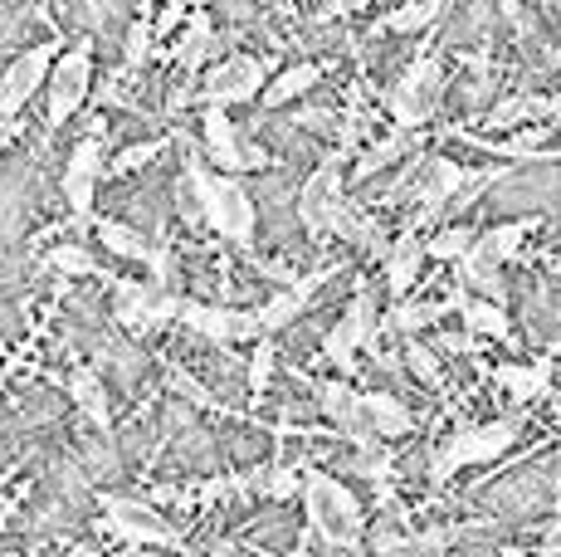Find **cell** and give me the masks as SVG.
<instances>
[{
  "label": "cell",
  "mask_w": 561,
  "mask_h": 557,
  "mask_svg": "<svg viewBox=\"0 0 561 557\" xmlns=\"http://www.w3.org/2000/svg\"><path fill=\"white\" fill-rule=\"evenodd\" d=\"M439 93H445V69H439V59L435 55H415L405 64L401 79H396V89L386 93V109H391L396 127L420 133V127L435 117Z\"/></svg>",
  "instance_id": "1"
},
{
  "label": "cell",
  "mask_w": 561,
  "mask_h": 557,
  "mask_svg": "<svg viewBox=\"0 0 561 557\" xmlns=\"http://www.w3.org/2000/svg\"><path fill=\"white\" fill-rule=\"evenodd\" d=\"M49 109H45V127H64L73 113L89 103V83H93V39L69 45L49 69Z\"/></svg>",
  "instance_id": "2"
},
{
  "label": "cell",
  "mask_w": 561,
  "mask_h": 557,
  "mask_svg": "<svg viewBox=\"0 0 561 557\" xmlns=\"http://www.w3.org/2000/svg\"><path fill=\"white\" fill-rule=\"evenodd\" d=\"M308 513H312V523L322 528V538L337 543V548L357 553V543H362V509H357V499L337 485V479H328V475H312L308 479Z\"/></svg>",
  "instance_id": "3"
},
{
  "label": "cell",
  "mask_w": 561,
  "mask_h": 557,
  "mask_svg": "<svg viewBox=\"0 0 561 557\" xmlns=\"http://www.w3.org/2000/svg\"><path fill=\"white\" fill-rule=\"evenodd\" d=\"M268 79H274V59L268 55H230L205 73V103H215V109L254 103Z\"/></svg>",
  "instance_id": "4"
},
{
  "label": "cell",
  "mask_w": 561,
  "mask_h": 557,
  "mask_svg": "<svg viewBox=\"0 0 561 557\" xmlns=\"http://www.w3.org/2000/svg\"><path fill=\"white\" fill-rule=\"evenodd\" d=\"M342 162H347V147H337V152L322 157L318 171H308L304 191H298V220H304V230L312 235V240H318V235H328V211L347 196Z\"/></svg>",
  "instance_id": "5"
},
{
  "label": "cell",
  "mask_w": 561,
  "mask_h": 557,
  "mask_svg": "<svg viewBox=\"0 0 561 557\" xmlns=\"http://www.w3.org/2000/svg\"><path fill=\"white\" fill-rule=\"evenodd\" d=\"M513 435H517V421H493V425H479V431H463V435H455V441L435 455L430 475H435V485H445L459 465H483V459H499L503 450L513 445Z\"/></svg>",
  "instance_id": "6"
},
{
  "label": "cell",
  "mask_w": 561,
  "mask_h": 557,
  "mask_svg": "<svg viewBox=\"0 0 561 557\" xmlns=\"http://www.w3.org/2000/svg\"><path fill=\"white\" fill-rule=\"evenodd\" d=\"M54 59H59V39H49V45H35L25 49L20 59H10L5 79H0V123H10V117H20L30 99H35L39 89H45Z\"/></svg>",
  "instance_id": "7"
},
{
  "label": "cell",
  "mask_w": 561,
  "mask_h": 557,
  "mask_svg": "<svg viewBox=\"0 0 561 557\" xmlns=\"http://www.w3.org/2000/svg\"><path fill=\"white\" fill-rule=\"evenodd\" d=\"M176 308H181V298L157 284H113V314L133 333H152V328L171 323Z\"/></svg>",
  "instance_id": "8"
},
{
  "label": "cell",
  "mask_w": 561,
  "mask_h": 557,
  "mask_svg": "<svg viewBox=\"0 0 561 557\" xmlns=\"http://www.w3.org/2000/svg\"><path fill=\"white\" fill-rule=\"evenodd\" d=\"M205 220H210L215 235H225L230 245L250 250V245H254L259 211H254V201H250V191H244L240 177H215V211H210Z\"/></svg>",
  "instance_id": "9"
},
{
  "label": "cell",
  "mask_w": 561,
  "mask_h": 557,
  "mask_svg": "<svg viewBox=\"0 0 561 557\" xmlns=\"http://www.w3.org/2000/svg\"><path fill=\"white\" fill-rule=\"evenodd\" d=\"M176 318L191 328V333H201L205 342H254L264 338L259 333V318L244 314V308H225V304H186L181 298Z\"/></svg>",
  "instance_id": "10"
},
{
  "label": "cell",
  "mask_w": 561,
  "mask_h": 557,
  "mask_svg": "<svg viewBox=\"0 0 561 557\" xmlns=\"http://www.w3.org/2000/svg\"><path fill=\"white\" fill-rule=\"evenodd\" d=\"M103 513H107V523H113L117 538H127V543H157V548H171V543H181L176 528H171L167 519H157V513L147 509L142 499L107 495L103 499Z\"/></svg>",
  "instance_id": "11"
},
{
  "label": "cell",
  "mask_w": 561,
  "mask_h": 557,
  "mask_svg": "<svg viewBox=\"0 0 561 557\" xmlns=\"http://www.w3.org/2000/svg\"><path fill=\"white\" fill-rule=\"evenodd\" d=\"M201 137H205V157H210L225 177H240V171H244V143H240V133H234V123H230V109L205 103Z\"/></svg>",
  "instance_id": "12"
},
{
  "label": "cell",
  "mask_w": 561,
  "mask_h": 557,
  "mask_svg": "<svg viewBox=\"0 0 561 557\" xmlns=\"http://www.w3.org/2000/svg\"><path fill=\"white\" fill-rule=\"evenodd\" d=\"M455 274H459V288H479V294L493 298V304H503V298H508V284H503V264L493 260V254L483 250L479 240L469 245V254H459V260H455Z\"/></svg>",
  "instance_id": "13"
},
{
  "label": "cell",
  "mask_w": 561,
  "mask_h": 557,
  "mask_svg": "<svg viewBox=\"0 0 561 557\" xmlns=\"http://www.w3.org/2000/svg\"><path fill=\"white\" fill-rule=\"evenodd\" d=\"M420 270H425V240H420V230L410 225V230L401 235V240L386 250V284H391L396 298H405L410 288H415Z\"/></svg>",
  "instance_id": "14"
},
{
  "label": "cell",
  "mask_w": 561,
  "mask_h": 557,
  "mask_svg": "<svg viewBox=\"0 0 561 557\" xmlns=\"http://www.w3.org/2000/svg\"><path fill=\"white\" fill-rule=\"evenodd\" d=\"M362 411H366V425L376 431V441H401V435L415 431V416H410L405 406L396 401V396H386V391H366Z\"/></svg>",
  "instance_id": "15"
},
{
  "label": "cell",
  "mask_w": 561,
  "mask_h": 557,
  "mask_svg": "<svg viewBox=\"0 0 561 557\" xmlns=\"http://www.w3.org/2000/svg\"><path fill=\"white\" fill-rule=\"evenodd\" d=\"M318 79H322V69L318 64H294V69H278L274 79L264 83V93H259V103L264 109H284V103H294V99H304V93L318 89Z\"/></svg>",
  "instance_id": "16"
},
{
  "label": "cell",
  "mask_w": 561,
  "mask_h": 557,
  "mask_svg": "<svg viewBox=\"0 0 561 557\" xmlns=\"http://www.w3.org/2000/svg\"><path fill=\"white\" fill-rule=\"evenodd\" d=\"M176 64L181 69H201L205 59L215 55V25H210V10H191L186 15V30H181V39H176Z\"/></svg>",
  "instance_id": "17"
},
{
  "label": "cell",
  "mask_w": 561,
  "mask_h": 557,
  "mask_svg": "<svg viewBox=\"0 0 561 557\" xmlns=\"http://www.w3.org/2000/svg\"><path fill=\"white\" fill-rule=\"evenodd\" d=\"M542 225V216H517V220H503V225H493V230H483L479 235V245L493 254L499 264H508L523 254V245H527V235Z\"/></svg>",
  "instance_id": "18"
},
{
  "label": "cell",
  "mask_w": 561,
  "mask_h": 557,
  "mask_svg": "<svg viewBox=\"0 0 561 557\" xmlns=\"http://www.w3.org/2000/svg\"><path fill=\"white\" fill-rule=\"evenodd\" d=\"M420 143V133H405V127H396L391 137H381V143L371 147V152H362V162H357V171H352V181H371L376 171H386L391 162H401V157H410V147Z\"/></svg>",
  "instance_id": "19"
},
{
  "label": "cell",
  "mask_w": 561,
  "mask_h": 557,
  "mask_svg": "<svg viewBox=\"0 0 561 557\" xmlns=\"http://www.w3.org/2000/svg\"><path fill=\"white\" fill-rule=\"evenodd\" d=\"M445 15V0H410V5H396L376 20V30L386 35H415V30H430L435 20Z\"/></svg>",
  "instance_id": "20"
},
{
  "label": "cell",
  "mask_w": 561,
  "mask_h": 557,
  "mask_svg": "<svg viewBox=\"0 0 561 557\" xmlns=\"http://www.w3.org/2000/svg\"><path fill=\"white\" fill-rule=\"evenodd\" d=\"M445 314H449V304H415V298H396V308L381 318V333H405V338H415L420 328L439 323Z\"/></svg>",
  "instance_id": "21"
},
{
  "label": "cell",
  "mask_w": 561,
  "mask_h": 557,
  "mask_svg": "<svg viewBox=\"0 0 561 557\" xmlns=\"http://www.w3.org/2000/svg\"><path fill=\"white\" fill-rule=\"evenodd\" d=\"M463 328L469 333H483V338H499V342H508L513 338V323H508V308L503 304H493V298H463Z\"/></svg>",
  "instance_id": "22"
},
{
  "label": "cell",
  "mask_w": 561,
  "mask_h": 557,
  "mask_svg": "<svg viewBox=\"0 0 561 557\" xmlns=\"http://www.w3.org/2000/svg\"><path fill=\"white\" fill-rule=\"evenodd\" d=\"M69 396L79 401V411L89 416L99 431H107V391H103V382H99V372L93 367H73V377H69Z\"/></svg>",
  "instance_id": "23"
},
{
  "label": "cell",
  "mask_w": 561,
  "mask_h": 557,
  "mask_svg": "<svg viewBox=\"0 0 561 557\" xmlns=\"http://www.w3.org/2000/svg\"><path fill=\"white\" fill-rule=\"evenodd\" d=\"M533 117H547V93H513V99L493 103L489 127L508 133V127H517V123H533Z\"/></svg>",
  "instance_id": "24"
},
{
  "label": "cell",
  "mask_w": 561,
  "mask_h": 557,
  "mask_svg": "<svg viewBox=\"0 0 561 557\" xmlns=\"http://www.w3.org/2000/svg\"><path fill=\"white\" fill-rule=\"evenodd\" d=\"M308 308V298H298L294 288H284V294H268L264 304H259V333H284L288 323H298V314Z\"/></svg>",
  "instance_id": "25"
},
{
  "label": "cell",
  "mask_w": 561,
  "mask_h": 557,
  "mask_svg": "<svg viewBox=\"0 0 561 557\" xmlns=\"http://www.w3.org/2000/svg\"><path fill=\"white\" fill-rule=\"evenodd\" d=\"M493 377H499L517 401H533V396H542L547 382H552V362H533V367H499Z\"/></svg>",
  "instance_id": "26"
},
{
  "label": "cell",
  "mask_w": 561,
  "mask_h": 557,
  "mask_svg": "<svg viewBox=\"0 0 561 557\" xmlns=\"http://www.w3.org/2000/svg\"><path fill=\"white\" fill-rule=\"evenodd\" d=\"M473 240H479V230H473V225H445L439 235H430V240H425V260L455 264L459 254H469Z\"/></svg>",
  "instance_id": "27"
},
{
  "label": "cell",
  "mask_w": 561,
  "mask_h": 557,
  "mask_svg": "<svg viewBox=\"0 0 561 557\" xmlns=\"http://www.w3.org/2000/svg\"><path fill=\"white\" fill-rule=\"evenodd\" d=\"M99 240H103V250L123 254V260H147V254H152L142 230H133V225H123V220H99Z\"/></svg>",
  "instance_id": "28"
},
{
  "label": "cell",
  "mask_w": 561,
  "mask_h": 557,
  "mask_svg": "<svg viewBox=\"0 0 561 557\" xmlns=\"http://www.w3.org/2000/svg\"><path fill=\"white\" fill-rule=\"evenodd\" d=\"M298 538V523L288 513H264L259 523H250V543H264V548H288Z\"/></svg>",
  "instance_id": "29"
},
{
  "label": "cell",
  "mask_w": 561,
  "mask_h": 557,
  "mask_svg": "<svg viewBox=\"0 0 561 557\" xmlns=\"http://www.w3.org/2000/svg\"><path fill=\"white\" fill-rule=\"evenodd\" d=\"M161 147H167V137H147V143H133V147H123V152L107 162V171L113 177H127V171H142L147 162H157L161 157Z\"/></svg>",
  "instance_id": "30"
},
{
  "label": "cell",
  "mask_w": 561,
  "mask_h": 557,
  "mask_svg": "<svg viewBox=\"0 0 561 557\" xmlns=\"http://www.w3.org/2000/svg\"><path fill=\"white\" fill-rule=\"evenodd\" d=\"M49 270H59L69 278H89V274H99V260L83 245H59V250H49Z\"/></svg>",
  "instance_id": "31"
},
{
  "label": "cell",
  "mask_w": 561,
  "mask_h": 557,
  "mask_svg": "<svg viewBox=\"0 0 561 557\" xmlns=\"http://www.w3.org/2000/svg\"><path fill=\"white\" fill-rule=\"evenodd\" d=\"M405 367L415 372V377L425 382L430 391H439V387H445V372H439V357H435V352L425 348V342H415V338L405 342Z\"/></svg>",
  "instance_id": "32"
},
{
  "label": "cell",
  "mask_w": 561,
  "mask_h": 557,
  "mask_svg": "<svg viewBox=\"0 0 561 557\" xmlns=\"http://www.w3.org/2000/svg\"><path fill=\"white\" fill-rule=\"evenodd\" d=\"M147 55H152V20H133L127 25V45H123V59H127V69H142Z\"/></svg>",
  "instance_id": "33"
},
{
  "label": "cell",
  "mask_w": 561,
  "mask_h": 557,
  "mask_svg": "<svg viewBox=\"0 0 561 557\" xmlns=\"http://www.w3.org/2000/svg\"><path fill=\"white\" fill-rule=\"evenodd\" d=\"M322 352L337 362V372H352V362H357V338L347 333V323L328 328V338H322Z\"/></svg>",
  "instance_id": "34"
},
{
  "label": "cell",
  "mask_w": 561,
  "mask_h": 557,
  "mask_svg": "<svg viewBox=\"0 0 561 557\" xmlns=\"http://www.w3.org/2000/svg\"><path fill=\"white\" fill-rule=\"evenodd\" d=\"M259 495H264V499H278V503L294 499V495H298V469H284V465H278V469H264V485H259Z\"/></svg>",
  "instance_id": "35"
},
{
  "label": "cell",
  "mask_w": 561,
  "mask_h": 557,
  "mask_svg": "<svg viewBox=\"0 0 561 557\" xmlns=\"http://www.w3.org/2000/svg\"><path fill=\"white\" fill-rule=\"evenodd\" d=\"M274 357H278V348H274V342H268V333H264V338H259L254 362H250V387H254V391L268 387V377H274Z\"/></svg>",
  "instance_id": "36"
},
{
  "label": "cell",
  "mask_w": 561,
  "mask_h": 557,
  "mask_svg": "<svg viewBox=\"0 0 561 557\" xmlns=\"http://www.w3.org/2000/svg\"><path fill=\"white\" fill-rule=\"evenodd\" d=\"M167 387L176 391V396H186V401H196V406H215V391H205L191 372H181V367H171L167 372Z\"/></svg>",
  "instance_id": "37"
},
{
  "label": "cell",
  "mask_w": 561,
  "mask_h": 557,
  "mask_svg": "<svg viewBox=\"0 0 561 557\" xmlns=\"http://www.w3.org/2000/svg\"><path fill=\"white\" fill-rule=\"evenodd\" d=\"M439 348L455 352V357H463V352H473L479 342H473V333H445V338H439Z\"/></svg>",
  "instance_id": "38"
},
{
  "label": "cell",
  "mask_w": 561,
  "mask_h": 557,
  "mask_svg": "<svg viewBox=\"0 0 561 557\" xmlns=\"http://www.w3.org/2000/svg\"><path fill=\"white\" fill-rule=\"evenodd\" d=\"M362 5H371V0H332L322 15H347V10H362Z\"/></svg>",
  "instance_id": "39"
},
{
  "label": "cell",
  "mask_w": 561,
  "mask_h": 557,
  "mask_svg": "<svg viewBox=\"0 0 561 557\" xmlns=\"http://www.w3.org/2000/svg\"><path fill=\"white\" fill-rule=\"evenodd\" d=\"M547 117H561V93H547Z\"/></svg>",
  "instance_id": "40"
},
{
  "label": "cell",
  "mask_w": 561,
  "mask_h": 557,
  "mask_svg": "<svg viewBox=\"0 0 561 557\" xmlns=\"http://www.w3.org/2000/svg\"><path fill=\"white\" fill-rule=\"evenodd\" d=\"M552 274H557V278H561V254H557V260H552Z\"/></svg>",
  "instance_id": "41"
},
{
  "label": "cell",
  "mask_w": 561,
  "mask_h": 557,
  "mask_svg": "<svg viewBox=\"0 0 561 557\" xmlns=\"http://www.w3.org/2000/svg\"><path fill=\"white\" fill-rule=\"evenodd\" d=\"M259 5H284V0H259Z\"/></svg>",
  "instance_id": "42"
},
{
  "label": "cell",
  "mask_w": 561,
  "mask_h": 557,
  "mask_svg": "<svg viewBox=\"0 0 561 557\" xmlns=\"http://www.w3.org/2000/svg\"><path fill=\"white\" fill-rule=\"evenodd\" d=\"M0 485H5V479H0Z\"/></svg>",
  "instance_id": "43"
}]
</instances>
